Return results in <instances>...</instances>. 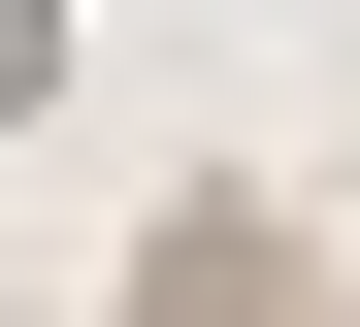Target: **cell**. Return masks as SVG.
<instances>
[{"label":"cell","mask_w":360,"mask_h":327,"mask_svg":"<svg viewBox=\"0 0 360 327\" xmlns=\"http://www.w3.org/2000/svg\"><path fill=\"white\" fill-rule=\"evenodd\" d=\"M131 327H295V229H262V196H164V229H131Z\"/></svg>","instance_id":"6da1fadb"}]
</instances>
